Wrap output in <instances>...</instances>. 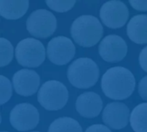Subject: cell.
Segmentation results:
<instances>
[{
    "label": "cell",
    "mask_w": 147,
    "mask_h": 132,
    "mask_svg": "<svg viewBox=\"0 0 147 132\" xmlns=\"http://www.w3.org/2000/svg\"><path fill=\"white\" fill-rule=\"evenodd\" d=\"M135 84L133 73L123 67L108 69L101 80L103 93L114 100H124L129 98L134 91Z\"/></svg>",
    "instance_id": "1"
},
{
    "label": "cell",
    "mask_w": 147,
    "mask_h": 132,
    "mask_svg": "<svg viewBox=\"0 0 147 132\" xmlns=\"http://www.w3.org/2000/svg\"><path fill=\"white\" fill-rule=\"evenodd\" d=\"M71 35L77 44L90 48L95 46L102 39L103 27L96 16L83 15L73 21L71 26Z\"/></svg>",
    "instance_id": "2"
},
{
    "label": "cell",
    "mask_w": 147,
    "mask_h": 132,
    "mask_svg": "<svg viewBox=\"0 0 147 132\" xmlns=\"http://www.w3.org/2000/svg\"><path fill=\"white\" fill-rule=\"evenodd\" d=\"M70 83L79 89L92 87L98 80L99 68L90 58L82 57L75 60L67 69Z\"/></svg>",
    "instance_id": "3"
},
{
    "label": "cell",
    "mask_w": 147,
    "mask_h": 132,
    "mask_svg": "<svg viewBox=\"0 0 147 132\" xmlns=\"http://www.w3.org/2000/svg\"><path fill=\"white\" fill-rule=\"evenodd\" d=\"M69 99L66 86L58 80L45 82L38 91L37 99L47 111H59L65 107Z\"/></svg>",
    "instance_id": "4"
},
{
    "label": "cell",
    "mask_w": 147,
    "mask_h": 132,
    "mask_svg": "<svg viewBox=\"0 0 147 132\" xmlns=\"http://www.w3.org/2000/svg\"><path fill=\"white\" fill-rule=\"evenodd\" d=\"M17 62L25 67H38L45 61L46 50L44 45L37 39L25 38L16 47Z\"/></svg>",
    "instance_id": "5"
},
{
    "label": "cell",
    "mask_w": 147,
    "mask_h": 132,
    "mask_svg": "<svg viewBox=\"0 0 147 132\" xmlns=\"http://www.w3.org/2000/svg\"><path fill=\"white\" fill-rule=\"evenodd\" d=\"M26 27L30 35L37 38H47L57 29L55 16L47 10L39 9L33 11L26 21Z\"/></svg>",
    "instance_id": "6"
},
{
    "label": "cell",
    "mask_w": 147,
    "mask_h": 132,
    "mask_svg": "<svg viewBox=\"0 0 147 132\" xmlns=\"http://www.w3.org/2000/svg\"><path fill=\"white\" fill-rule=\"evenodd\" d=\"M40 121L38 110L31 104L21 103L10 111L9 122L18 131H28L34 129Z\"/></svg>",
    "instance_id": "7"
},
{
    "label": "cell",
    "mask_w": 147,
    "mask_h": 132,
    "mask_svg": "<svg viewBox=\"0 0 147 132\" xmlns=\"http://www.w3.org/2000/svg\"><path fill=\"white\" fill-rule=\"evenodd\" d=\"M75 54L76 48L71 40L62 35L53 38L47 47V55L49 61L58 66L69 63Z\"/></svg>",
    "instance_id": "8"
},
{
    "label": "cell",
    "mask_w": 147,
    "mask_h": 132,
    "mask_svg": "<svg viewBox=\"0 0 147 132\" xmlns=\"http://www.w3.org/2000/svg\"><path fill=\"white\" fill-rule=\"evenodd\" d=\"M128 16L129 11L127 5L119 0L108 1L100 9V18L102 23L110 29L123 27Z\"/></svg>",
    "instance_id": "9"
},
{
    "label": "cell",
    "mask_w": 147,
    "mask_h": 132,
    "mask_svg": "<svg viewBox=\"0 0 147 132\" xmlns=\"http://www.w3.org/2000/svg\"><path fill=\"white\" fill-rule=\"evenodd\" d=\"M98 52L105 61L115 63L126 57L127 45L122 37L117 35H109L101 41Z\"/></svg>",
    "instance_id": "10"
},
{
    "label": "cell",
    "mask_w": 147,
    "mask_h": 132,
    "mask_svg": "<svg viewBox=\"0 0 147 132\" xmlns=\"http://www.w3.org/2000/svg\"><path fill=\"white\" fill-rule=\"evenodd\" d=\"M130 110L121 102H111L108 104L102 112L104 124L114 130H121L130 123Z\"/></svg>",
    "instance_id": "11"
},
{
    "label": "cell",
    "mask_w": 147,
    "mask_h": 132,
    "mask_svg": "<svg viewBox=\"0 0 147 132\" xmlns=\"http://www.w3.org/2000/svg\"><path fill=\"white\" fill-rule=\"evenodd\" d=\"M40 75L34 70L24 68L17 71L12 77V85L16 93L28 97L34 94L40 86Z\"/></svg>",
    "instance_id": "12"
},
{
    "label": "cell",
    "mask_w": 147,
    "mask_h": 132,
    "mask_svg": "<svg viewBox=\"0 0 147 132\" xmlns=\"http://www.w3.org/2000/svg\"><path fill=\"white\" fill-rule=\"evenodd\" d=\"M76 110L84 118L97 117L102 110V100L99 94L94 92H85L80 94L76 101Z\"/></svg>",
    "instance_id": "13"
},
{
    "label": "cell",
    "mask_w": 147,
    "mask_h": 132,
    "mask_svg": "<svg viewBox=\"0 0 147 132\" xmlns=\"http://www.w3.org/2000/svg\"><path fill=\"white\" fill-rule=\"evenodd\" d=\"M127 34L129 39L137 44L147 43V15L133 16L127 23Z\"/></svg>",
    "instance_id": "14"
},
{
    "label": "cell",
    "mask_w": 147,
    "mask_h": 132,
    "mask_svg": "<svg viewBox=\"0 0 147 132\" xmlns=\"http://www.w3.org/2000/svg\"><path fill=\"white\" fill-rule=\"evenodd\" d=\"M28 7V0H1L0 15L8 20H16L26 14Z\"/></svg>",
    "instance_id": "15"
},
{
    "label": "cell",
    "mask_w": 147,
    "mask_h": 132,
    "mask_svg": "<svg viewBox=\"0 0 147 132\" xmlns=\"http://www.w3.org/2000/svg\"><path fill=\"white\" fill-rule=\"evenodd\" d=\"M130 125L134 132H147V103H141L134 108Z\"/></svg>",
    "instance_id": "16"
},
{
    "label": "cell",
    "mask_w": 147,
    "mask_h": 132,
    "mask_svg": "<svg viewBox=\"0 0 147 132\" xmlns=\"http://www.w3.org/2000/svg\"><path fill=\"white\" fill-rule=\"evenodd\" d=\"M47 132H83L79 123L72 118L63 117L55 119Z\"/></svg>",
    "instance_id": "17"
},
{
    "label": "cell",
    "mask_w": 147,
    "mask_h": 132,
    "mask_svg": "<svg viewBox=\"0 0 147 132\" xmlns=\"http://www.w3.org/2000/svg\"><path fill=\"white\" fill-rule=\"evenodd\" d=\"M14 55V48L10 42L3 37L0 38V67H3L10 63Z\"/></svg>",
    "instance_id": "18"
},
{
    "label": "cell",
    "mask_w": 147,
    "mask_h": 132,
    "mask_svg": "<svg viewBox=\"0 0 147 132\" xmlns=\"http://www.w3.org/2000/svg\"><path fill=\"white\" fill-rule=\"evenodd\" d=\"M12 96V85L8 78L0 75V105L7 103Z\"/></svg>",
    "instance_id": "19"
},
{
    "label": "cell",
    "mask_w": 147,
    "mask_h": 132,
    "mask_svg": "<svg viewBox=\"0 0 147 132\" xmlns=\"http://www.w3.org/2000/svg\"><path fill=\"white\" fill-rule=\"evenodd\" d=\"M47 5L53 10L57 12L69 11L76 3L74 0H47Z\"/></svg>",
    "instance_id": "20"
},
{
    "label": "cell",
    "mask_w": 147,
    "mask_h": 132,
    "mask_svg": "<svg viewBox=\"0 0 147 132\" xmlns=\"http://www.w3.org/2000/svg\"><path fill=\"white\" fill-rule=\"evenodd\" d=\"M138 91H139L140 96L144 100L147 101V75L140 80L139 83V86H138Z\"/></svg>",
    "instance_id": "21"
},
{
    "label": "cell",
    "mask_w": 147,
    "mask_h": 132,
    "mask_svg": "<svg viewBox=\"0 0 147 132\" xmlns=\"http://www.w3.org/2000/svg\"><path fill=\"white\" fill-rule=\"evenodd\" d=\"M131 6L140 11H147V0H130Z\"/></svg>",
    "instance_id": "22"
},
{
    "label": "cell",
    "mask_w": 147,
    "mask_h": 132,
    "mask_svg": "<svg viewBox=\"0 0 147 132\" xmlns=\"http://www.w3.org/2000/svg\"><path fill=\"white\" fill-rule=\"evenodd\" d=\"M85 132H112L111 130L103 125H92L86 129Z\"/></svg>",
    "instance_id": "23"
},
{
    "label": "cell",
    "mask_w": 147,
    "mask_h": 132,
    "mask_svg": "<svg viewBox=\"0 0 147 132\" xmlns=\"http://www.w3.org/2000/svg\"><path fill=\"white\" fill-rule=\"evenodd\" d=\"M141 68L147 73V46H146L140 52L139 57Z\"/></svg>",
    "instance_id": "24"
},
{
    "label": "cell",
    "mask_w": 147,
    "mask_h": 132,
    "mask_svg": "<svg viewBox=\"0 0 147 132\" xmlns=\"http://www.w3.org/2000/svg\"><path fill=\"white\" fill-rule=\"evenodd\" d=\"M31 132H40V131H31Z\"/></svg>",
    "instance_id": "25"
},
{
    "label": "cell",
    "mask_w": 147,
    "mask_h": 132,
    "mask_svg": "<svg viewBox=\"0 0 147 132\" xmlns=\"http://www.w3.org/2000/svg\"><path fill=\"white\" fill-rule=\"evenodd\" d=\"M1 132H9V131H1Z\"/></svg>",
    "instance_id": "26"
}]
</instances>
